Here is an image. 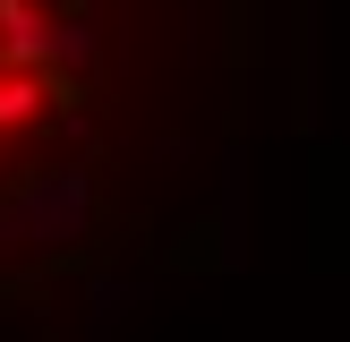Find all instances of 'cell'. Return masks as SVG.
<instances>
[{
  "instance_id": "cell-1",
  "label": "cell",
  "mask_w": 350,
  "mask_h": 342,
  "mask_svg": "<svg viewBox=\"0 0 350 342\" xmlns=\"http://www.w3.org/2000/svg\"><path fill=\"white\" fill-rule=\"evenodd\" d=\"M129 0H0V282L85 231L120 137Z\"/></svg>"
}]
</instances>
